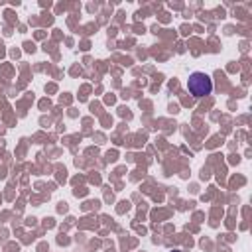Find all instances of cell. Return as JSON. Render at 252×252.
Segmentation results:
<instances>
[{"label":"cell","mask_w":252,"mask_h":252,"mask_svg":"<svg viewBox=\"0 0 252 252\" xmlns=\"http://www.w3.org/2000/svg\"><path fill=\"white\" fill-rule=\"evenodd\" d=\"M187 89H189V93L193 96H207L213 91V81H211V77L207 73L195 71L187 79Z\"/></svg>","instance_id":"obj_1"}]
</instances>
